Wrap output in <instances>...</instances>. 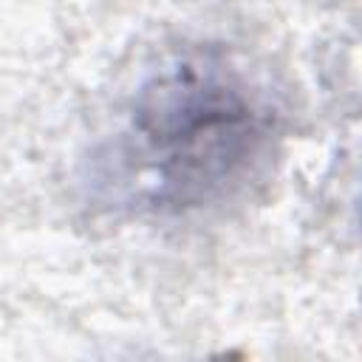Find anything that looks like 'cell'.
<instances>
[{
  "label": "cell",
  "instance_id": "6da1fadb",
  "mask_svg": "<svg viewBox=\"0 0 362 362\" xmlns=\"http://www.w3.org/2000/svg\"><path fill=\"white\" fill-rule=\"evenodd\" d=\"M277 119L249 76L215 51L181 54L136 90L90 158V189L144 215H184L243 192L269 164Z\"/></svg>",
  "mask_w": 362,
  "mask_h": 362
}]
</instances>
